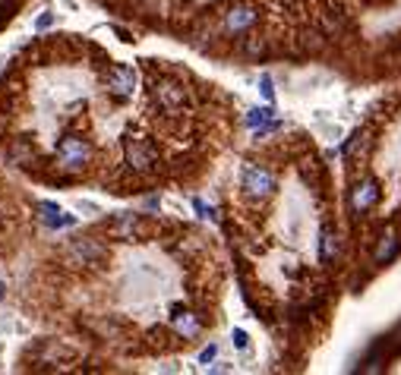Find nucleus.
I'll return each mask as SVG.
<instances>
[{"instance_id": "f257e3e1", "label": "nucleus", "mask_w": 401, "mask_h": 375, "mask_svg": "<svg viewBox=\"0 0 401 375\" xmlns=\"http://www.w3.org/2000/svg\"><path fill=\"white\" fill-rule=\"evenodd\" d=\"M54 161H57V170L66 177H79L86 167L95 161V145L89 136L83 133H66L64 139L57 142V152H54Z\"/></svg>"}, {"instance_id": "f03ea898", "label": "nucleus", "mask_w": 401, "mask_h": 375, "mask_svg": "<svg viewBox=\"0 0 401 375\" xmlns=\"http://www.w3.org/2000/svg\"><path fill=\"white\" fill-rule=\"evenodd\" d=\"M124 161H127V167H130L133 174H139V177L155 174L158 165H161L158 145H155L149 136H127L124 139Z\"/></svg>"}, {"instance_id": "7ed1b4c3", "label": "nucleus", "mask_w": 401, "mask_h": 375, "mask_svg": "<svg viewBox=\"0 0 401 375\" xmlns=\"http://www.w3.org/2000/svg\"><path fill=\"white\" fill-rule=\"evenodd\" d=\"M152 98L155 105L165 111V117H178L183 107L190 105V88L174 76H165L158 83H152Z\"/></svg>"}, {"instance_id": "20e7f679", "label": "nucleus", "mask_w": 401, "mask_h": 375, "mask_svg": "<svg viewBox=\"0 0 401 375\" xmlns=\"http://www.w3.org/2000/svg\"><path fill=\"white\" fill-rule=\"evenodd\" d=\"M240 193L253 202H266L275 193V174L262 165H247L240 174Z\"/></svg>"}, {"instance_id": "39448f33", "label": "nucleus", "mask_w": 401, "mask_h": 375, "mask_svg": "<svg viewBox=\"0 0 401 375\" xmlns=\"http://www.w3.org/2000/svg\"><path fill=\"white\" fill-rule=\"evenodd\" d=\"M136 83H139V76H136L133 66L114 64V66H107V73H105V92L111 95L114 101H120V105L133 98Z\"/></svg>"}, {"instance_id": "423d86ee", "label": "nucleus", "mask_w": 401, "mask_h": 375, "mask_svg": "<svg viewBox=\"0 0 401 375\" xmlns=\"http://www.w3.org/2000/svg\"><path fill=\"white\" fill-rule=\"evenodd\" d=\"M260 23V10L253 4H234L221 13V32L224 35H247Z\"/></svg>"}, {"instance_id": "0eeeda50", "label": "nucleus", "mask_w": 401, "mask_h": 375, "mask_svg": "<svg viewBox=\"0 0 401 375\" xmlns=\"http://www.w3.org/2000/svg\"><path fill=\"white\" fill-rule=\"evenodd\" d=\"M107 256L105 243L92 240V237H73L66 243V262L70 265H101Z\"/></svg>"}, {"instance_id": "6e6552de", "label": "nucleus", "mask_w": 401, "mask_h": 375, "mask_svg": "<svg viewBox=\"0 0 401 375\" xmlns=\"http://www.w3.org/2000/svg\"><path fill=\"white\" fill-rule=\"evenodd\" d=\"M107 237H114V240H142L146 237V218L142 215H133V211H127V215H117L111 224H107Z\"/></svg>"}, {"instance_id": "1a4fd4ad", "label": "nucleus", "mask_w": 401, "mask_h": 375, "mask_svg": "<svg viewBox=\"0 0 401 375\" xmlns=\"http://www.w3.org/2000/svg\"><path fill=\"white\" fill-rule=\"evenodd\" d=\"M171 328L178 331L183 340H193L196 334L202 331V319L196 316V312H190V309H180V306H178V309L171 312Z\"/></svg>"}, {"instance_id": "9d476101", "label": "nucleus", "mask_w": 401, "mask_h": 375, "mask_svg": "<svg viewBox=\"0 0 401 375\" xmlns=\"http://www.w3.org/2000/svg\"><path fill=\"white\" fill-rule=\"evenodd\" d=\"M379 199V186L376 180H360L354 189H351V208L357 211V215H364V211H370L373 206H376Z\"/></svg>"}, {"instance_id": "9b49d317", "label": "nucleus", "mask_w": 401, "mask_h": 375, "mask_svg": "<svg viewBox=\"0 0 401 375\" xmlns=\"http://www.w3.org/2000/svg\"><path fill=\"white\" fill-rule=\"evenodd\" d=\"M38 218L47 224V227H73L76 224V218L66 215L60 206H54V202H38Z\"/></svg>"}, {"instance_id": "f8f14e48", "label": "nucleus", "mask_w": 401, "mask_h": 375, "mask_svg": "<svg viewBox=\"0 0 401 375\" xmlns=\"http://www.w3.org/2000/svg\"><path fill=\"white\" fill-rule=\"evenodd\" d=\"M6 158L16 167H29L32 161H35V148H32L29 139H13L10 145H6Z\"/></svg>"}, {"instance_id": "ddd939ff", "label": "nucleus", "mask_w": 401, "mask_h": 375, "mask_svg": "<svg viewBox=\"0 0 401 375\" xmlns=\"http://www.w3.org/2000/svg\"><path fill=\"white\" fill-rule=\"evenodd\" d=\"M338 252H342V240L332 227H325L322 240H319V256H322V262H332V258H338Z\"/></svg>"}, {"instance_id": "4468645a", "label": "nucleus", "mask_w": 401, "mask_h": 375, "mask_svg": "<svg viewBox=\"0 0 401 375\" xmlns=\"http://www.w3.org/2000/svg\"><path fill=\"white\" fill-rule=\"evenodd\" d=\"M240 51H243V57H250V60H260L262 54H266V38H260V35H250L247 42L240 44Z\"/></svg>"}, {"instance_id": "2eb2a0df", "label": "nucleus", "mask_w": 401, "mask_h": 375, "mask_svg": "<svg viewBox=\"0 0 401 375\" xmlns=\"http://www.w3.org/2000/svg\"><path fill=\"white\" fill-rule=\"evenodd\" d=\"M395 246H398V240H395V234H385L383 240H379V246H376V262H389L392 256H395Z\"/></svg>"}, {"instance_id": "dca6fc26", "label": "nucleus", "mask_w": 401, "mask_h": 375, "mask_svg": "<svg viewBox=\"0 0 401 375\" xmlns=\"http://www.w3.org/2000/svg\"><path fill=\"white\" fill-rule=\"evenodd\" d=\"M269 117H272V111L269 107H253V111L247 114V126H262V124H269Z\"/></svg>"}, {"instance_id": "f3484780", "label": "nucleus", "mask_w": 401, "mask_h": 375, "mask_svg": "<svg viewBox=\"0 0 401 375\" xmlns=\"http://www.w3.org/2000/svg\"><path fill=\"white\" fill-rule=\"evenodd\" d=\"M303 47H307V51H319V47H322V35H319V32H307V35H303Z\"/></svg>"}, {"instance_id": "a211bd4d", "label": "nucleus", "mask_w": 401, "mask_h": 375, "mask_svg": "<svg viewBox=\"0 0 401 375\" xmlns=\"http://www.w3.org/2000/svg\"><path fill=\"white\" fill-rule=\"evenodd\" d=\"M234 347L237 350H247L250 347V338H247V331L243 328H234Z\"/></svg>"}, {"instance_id": "6ab92c4d", "label": "nucleus", "mask_w": 401, "mask_h": 375, "mask_svg": "<svg viewBox=\"0 0 401 375\" xmlns=\"http://www.w3.org/2000/svg\"><path fill=\"white\" fill-rule=\"evenodd\" d=\"M51 25H54V13H42V16L35 19V29H38V32L51 29Z\"/></svg>"}, {"instance_id": "aec40b11", "label": "nucleus", "mask_w": 401, "mask_h": 375, "mask_svg": "<svg viewBox=\"0 0 401 375\" xmlns=\"http://www.w3.org/2000/svg\"><path fill=\"white\" fill-rule=\"evenodd\" d=\"M215 353H219V347H215V344H209L206 350L199 353V363H202V366H209V363H212V359H215Z\"/></svg>"}, {"instance_id": "412c9836", "label": "nucleus", "mask_w": 401, "mask_h": 375, "mask_svg": "<svg viewBox=\"0 0 401 375\" xmlns=\"http://www.w3.org/2000/svg\"><path fill=\"white\" fill-rule=\"evenodd\" d=\"M76 208H79V211H86V215H98V211H101V208L95 206V202H89V199H79V202H76Z\"/></svg>"}, {"instance_id": "4be33fe9", "label": "nucleus", "mask_w": 401, "mask_h": 375, "mask_svg": "<svg viewBox=\"0 0 401 375\" xmlns=\"http://www.w3.org/2000/svg\"><path fill=\"white\" fill-rule=\"evenodd\" d=\"M193 206H196V211H199V218H215V211H212V208H209V206H206V202H199V199H196V202H193Z\"/></svg>"}, {"instance_id": "5701e85b", "label": "nucleus", "mask_w": 401, "mask_h": 375, "mask_svg": "<svg viewBox=\"0 0 401 375\" xmlns=\"http://www.w3.org/2000/svg\"><path fill=\"white\" fill-rule=\"evenodd\" d=\"M262 95H266V101L275 98V88H272V79L269 76H262Z\"/></svg>"}, {"instance_id": "b1692460", "label": "nucleus", "mask_w": 401, "mask_h": 375, "mask_svg": "<svg viewBox=\"0 0 401 375\" xmlns=\"http://www.w3.org/2000/svg\"><path fill=\"white\" fill-rule=\"evenodd\" d=\"M64 6H70V10H76V0H60Z\"/></svg>"}, {"instance_id": "393cba45", "label": "nucleus", "mask_w": 401, "mask_h": 375, "mask_svg": "<svg viewBox=\"0 0 401 375\" xmlns=\"http://www.w3.org/2000/svg\"><path fill=\"white\" fill-rule=\"evenodd\" d=\"M4 293H6V284H4V281H0V299H4Z\"/></svg>"}]
</instances>
